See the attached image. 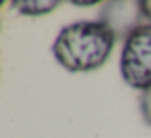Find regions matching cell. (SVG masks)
I'll list each match as a JSON object with an SVG mask.
<instances>
[{"label": "cell", "mask_w": 151, "mask_h": 138, "mask_svg": "<svg viewBox=\"0 0 151 138\" xmlns=\"http://www.w3.org/2000/svg\"><path fill=\"white\" fill-rule=\"evenodd\" d=\"M143 20L140 2H109L101 10V21H104L117 37H127L135 28L145 24Z\"/></svg>", "instance_id": "cell-3"}, {"label": "cell", "mask_w": 151, "mask_h": 138, "mask_svg": "<svg viewBox=\"0 0 151 138\" xmlns=\"http://www.w3.org/2000/svg\"><path fill=\"white\" fill-rule=\"evenodd\" d=\"M140 112L143 120L151 127V88L140 94Z\"/></svg>", "instance_id": "cell-5"}, {"label": "cell", "mask_w": 151, "mask_h": 138, "mask_svg": "<svg viewBox=\"0 0 151 138\" xmlns=\"http://www.w3.org/2000/svg\"><path fill=\"white\" fill-rule=\"evenodd\" d=\"M140 10H141V13H143L145 20L151 21V0H143V2H140Z\"/></svg>", "instance_id": "cell-6"}, {"label": "cell", "mask_w": 151, "mask_h": 138, "mask_svg": "<svg viewBox=\"0 0 151 138\" xmlns=\"http://www.w3.org/2000/svg\"><path fill=\"white\" fill-rule=\"evenodd\" d=\"M60 5L57 0H15L12 7L21 15L26 17H42L54 12Z\"/></svg>", "instance_id": "cell-4"}, {"label": "cell", "mask_w": 151, "mask_h": 138, "mask_svg": "<svg viewBox=\"0 0 151 138\" xmlns=\"http://www.w3.org/2000/svg\"><path fill=\"white\" fill-rule=\"evenodd\" d=\"M119 70L130 88L141 93L151 88V23L135 28L125 37Z\"/></svg>", "instance_id": "cell-2"}, {"label": "cell", "mask_w": 151, "mask_h": 138, "mask_svg": "<svg viewBox=\"0 0 151 138\" xmlns=\"http://www.w3.org/2000/svg\"><path fill=\"white\" fill-rule=\"evenodd\" d=\"M76 7H91V5H96V2H72Z\"/></svg>", "instance_id": "cell-7"}, {"label": "cell", "mask_w": 151, "mask_h": 138, "mask_svg": "<svg viewBox=\"0 0 151 138\" xmlns=\"http://www.w3.org/2000/svg\"><path fill=\"white\" fill-rule=\"evenodd\" d=\"M115 33L101 20H81L60 29L52 44L55 60L70 73H88L107 62Z\"/></svg>", "instance_id": "cell-1"}]
</instances>
